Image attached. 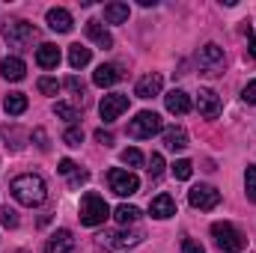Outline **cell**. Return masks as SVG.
Listing matches in <instances>:
<instances>
[{"label":"cell","instance_id":"obj_14","mask_svg":"<svg viewBox=\"0 0 256 253\" xmlns=\"http://www.w3.org/2000/svg\"><path fill=\"white\" fill-rule=\"evenodd\" d=\"M149 214L158 218V220L173 218V214H176V202H173V196H170V194H158V196L149 202Z\"/></svg>","mask_w":256,"mask_h":253},{"label":"cell","instance_id":"obj_2","mask_svg":"<svg viewBox=\"0 0 256 253\" xmlns=\"http://www.w3.org/2000/svg\"><path fill=\"white\" fill-rule=\"evenodd\" d=\"M212 238H214V244H218L220 253H242L244 244H248V238L242 236V230H236L230 220L212 224Z\"/></svg>","mask_w":256,"mask_h":253},{"label":"cell","instance_id":"obj_40","mask_svg":"<svg viewBox=\"0 0 256 253\" xmlns=\"http://www.w3.org/2000/svg\"><path fill=\"white\" fill-rule=\"evenodd\" d=\"M90 179V173L86 170H78V173H72V188H78V185H84Z\"/></svg>","mask_w":256,"mask_h":253},{"label":"cell","instance_id":"obj_41","mask_svg":"<svg viewBox=\"0 0 256 253\" xmlns=\"http://www.w3.org/2000/svg\"><path fill=\"white\" fill-rule=\"evenodd\" d=\"M248 51H250V57H254V60H256V36H254V39H250V45H248Z\"/></svg>","mask_w":256,"mask_h":253},{"label":"cell","instance_id":"obj_13","mask_svg":"<svg viewBox=\"0 0 256 253\" xmlns=\"http://www.w3.org/2000/svg\"><path fill=\"white\" fill-rule=\"evenodd\" d=\"M164 104H167V110H170V114L185 116V114L191 110V96H188L185 90H173V92H167V96H164Z\"/></svg>","mask_w":256,"mask_h":253},{"label":"cell","instance_id":"obj_3","mask_svg":"<svg viewBox=\"0 0 256 253\" xmlns=\"http://www.w3.org/2000/svg\"><path fill=\"white\" fill-rule=\"evenodd\" d=\"M110 218V206L104 202V196H98V194H84V200H80V224L84 226H102L104 220Z\"/></svg>","mask_w":256,"mask_h":253},{"label":"cell","instance_id":"obj_11","mask_svg":"<svg viewBox=\"0 0 256 253\" xmlns=\"http://www.w3.org/2000/svg\"><path fill=\"white\" fill-rule=\"evenodd\" d=\"M196 110L206 120H218L220 116V98H218V92L214 90H200L196 92Z\"/></svg>","mask_w":256,"mask_h":253},{"label":"cell","instance_id":"obj_25","mask_svg":"<svg viewBox=\"0 0 256 253\" xmlns=\"http://www.w3.org/2000/svg\"><path fill=\"white\" fill-rule=\"evenodd\" d=\"M114 218H116V224L128 226V224H134V220L140 218V208H137V206H128V202H122V206H116Z\"/></svg>","mask_w":256,"mask_h":253},{"label":"cell","instance_id":"obj_29","mask_svg":"<svg viewBox=\"0 0 256 253\" xmlns=\"http://www.w3.org/2000/svg\"><path fill=\"white\" fill-rule=\"evenodd\" d=\"M0 224H3L6 230H15V226H18V212L9 208V206H0Z\"/></svg>","mask_w":256,"mask_h":253},{"label":"cell","instance_id":"obj_19","mask_svg":"<svg viewBox=\"0 0 256 253\" xmlns=\"http://www.w3.org/2000/svg\"><path fill=\"white\" fill-rule=\"evenodd\" d=\"M0 74L6 80H24L27 66H24V60H18V57H6V60H0Z\"/></svg>","mask_w":256,"mask_h":253},{"label":"cell","instance_id":"obj_20","mask_svg":"<svg viewBox=\"0 0 256 253\" xmlns=\"http://www.w3.org/2000/svg\"><path fill=\"white\" fill-rule=\"evenodd\" d=\"M164 146L167 149H173V152H182L185 146H188V131L179 126L173 128H164Z\"/></svg>","mask_w":256,"mask_h":253},{"label":"cell","instance_id":"obj_42","mask_svg":"<svg viewBox=\"0 0 256 253\" xmlns=\"http://www.w3.org/2000/svg\"><path fill=\"white\" fill-rule=\"evenodd\" d=\"M18 253H27V250H18Z\"/></svg>","mask_w":256,"mask_h":253},{"label":"cell","instance_id":"obj_23","mask_svg":"<svg viewBox=\"0 0 256 253\" xmlns=\"http://www.w3.org/2000/svg\"><path fill=\"white\" fill-rule=\"evenodd\" d=\"M104 21L108 24H126L128 21V3H120V0L108 3L104 6Z\"/></svg>","mask_w":256,"mask_h":253},{"label":"cell","instance_id":"obj_24","mask_svg":"<svg viewBox=\"0 0 256 253\" xmlns=\"http://www.w3.org/2000/svg\"><path fill=\"white\" fill-rule=\"evenodd\" d=\"M90 60H92V51L84 48L80 42L68 48V66H72V68H84V66H90Z\"/></svg>","mask_w":256,"mask_h":253},{"label":"cell","instance_id":"obj_34","mask_svg":"<svg viewBox=\"0 0 256 253\" xmlns=\"http://www.w3.org/2000/svg\"><path fill=\"white\" fill-rule=\"evenodd\" d=\"M33 140H36V146H39L42 152H48V149H51V143H48V134H45L42 128H36V131H33Z\"/></svg>","mask_w":256,"mask_h":253},{"label":"cell","instance_id":"obj_38","mask_svg":"<svg viewBox=\"0 0 256 253\" xmlns=\"http://www.w3.org/2000/svg\"><path fill=\"white\" fill-rule=\"evenodd\" d=\"M66 86H68L72 92H78V96H84V80H80V78H74V74H72V78L66 80Z\"/></svg>","mask_w":256,"mask_h":253},{"label":"cell","instance_id":"obj_30","mask_svg":"<svg viewBox=\"0 0 256 253\" xmlns=\"http://www.w3.org/2000/svg\"><path fill=\"white\" fill-rule=\"evenodd\" d=\"M122 164H128V167H143V152L140 149H122Z\"/></svg>","mask_w":256,"mask_h":253},{"label":"cell","instance_id":"obj_8","mask_svg":"<svg viewBox=\"0 0 256 253\" xmlns=\"http://www.w3.org/2000/svg\"><path fill=\"white\" fill-rule=\"evenodd\" d=\"M188 202L194 208H200V212H212L220 202V190L212 188V185H196V188L188 190Z\"/></svg>","mask_w":256,"mask_h":253},{"label":"cell","instance_id":"obj_5","mask_svg":"<svg viewBox=\"0 0 256 253\" xmlns=\"http://www.w3.org/2000/svg\"><path fill=\"white\" fill-rule=\"evenodd\" d=\"M140 242H143L140 232H102L96 238V248L98 250H126V248H134Z\"/></svg>","mask_w":256,"mask_h":253},{"label":"cell","instance_id":"obj_4","mask_svg":"<svg viewBox=\"0 0 256 253\" xmlns=\"http://www.w3.org/2000/svg\"><path fill=\"white\" fill-rule=\"evenodd\" d=\"M158 131H164V122H161V116H158L155 110H140V114L128 122V134L137 137V140H149V137H155Z\"/></svg>","mask_w":256,"mask_h":253},{"label":"cell","instance_id":"obj_27","mask_svg":"<svg viewBox=\"0 0 256 253\" xmlns=\"http://www.w3.org/2000/svg\"><path fill=\"white\" fill-rule=\"evenodd\" d=\"M191 173H194V164L188 161V158H182V161H176V164H173V176H176L179 182H188V179H191Z\"/></svg>","mask_w":256,"mask_h":253},{"label":"cell","instance_id":"obj_6","mask_svg":"<svg viewBox=\"0 0 256 253\" xmlns=\"http://www.w3.org/2000/svg\"><path fill=\"white\" fill-rule=\"evenodd\" d=\"M108 182H110V190H114L116 196H131V194L140 190V179H137L134 173L122 170V167H114V170L108 173Z\"/></svg>","mask_w":256,"mask_h":253},{"label":"cell","instance_id":"obj_22","mask_svg":"<svg viewBox=\"0 0 256 253\" xmlns=\"http://www.w3.org/2000/svg\"><path fill=\"white\" fill-rule=\"evenodd\" d=\"M3 110H6L9 116H21V114L27 110V96H24V92H9V96L3 98Z\"/></svg>","mask_w":256,"mask_h":253},{"label":"cell","instance_id":"obj_31","mask_svg":"<svg viewBox=\"0 0 256 253\" xmlns=\"http://www.w3.org/2000/svg\"><path fill=\"white\" fill-rule=\"evenodd\" d=\"M39 92H45V96H57L60 92V80L57 78H39Z\"/></svg>","mask_w":256,"mask_h":253},{"label":"cell","instance_id":"obj_36","mask_svg":"<svg viewBox=\"0 0 256 253\" xmlns=\"http://www.w3.org/2000/svg\"><path fill=\"white\" fill-rule=\"evenodd\" d=\"M242 98H244L248 104H256V80H250V84L242 90Z\"/></svg>","mask_w":256,"mask_h":253},{"label":"cell","instance_id":"obj_37","mask_svg":"<svg viewBox=\"0 0 256 253\" xmlns=\"http://www.w3.org/2000/svg\"><path fill=\"white\" fill-rule=\"evenodd\" d=\"M57 170H60V173H63V176H72V173H78V164H74V161H72V158H63V161H60V167H57Z\"/></svg>","mask_w":256,"mask_h":253},{"label":"cell","instance_id":"obj_28","mask_svg":"<svg viewBox=\"0 0 256 253\" xmlns=\"http://www.w3.org/2000/svg\"><path fill=\"white\" fill-rule=\"evenodd\" d=\"M244 190H248V200L256 202V167L254 164H248V170H244Z\"/></svg>","mask_w":256,"mask_h":253},{"label":"cell","instance_id":"obj_12","mask_svg":"<svg viewBox=\"0 0 256 253\" xmlns=\"http://www.w3.org/2000/svg\"><path fill=\"white\" fill-rule=\"evenodd\" d=\"M161 86H164V78H161L158 72H149V74H143V78L137 80L134 96H137V98H155V96L161 92Z\"/></svg>","mask_w":256,"mask_h":253},{"label":"cell","instance_id":"obj_39","mask_svg":"<svg viewBox=\"0 0 256 253\" xmlns=\"http://www.w3.org/2000/svg\"><path fill=\"white\" fill-rule=\"evenodd\" d=\"M96 140H98V143H104V146H110V143H114V134H110V131H104V128H98V131H96Z\"/></svg>","mask_w":256,"mask_h":253},{"label":"cell","instance_id":"obj_21","mask_svg":"<svg viewBox=\"0 0 256 253\" xmlns=\"http://www.w3.org/2000/svg\"><path fill=\"white\" fill-rule=\"evenodd\" d=\"M120 80V68L110 63H102L98 68H96V74H92V84L96 86H114Z\"/></svg>","mask_w":256,"mask_h":253},{"label":"cell","instance_id":"obj_17","mask_svg":"<svg viewBox=\"0 0 256 253\" xmlns=\"http://www.w3.org/2000/svg\"><path fill=\"white\" fill-rule=\"evenodd\" d=\"M86 36L98 45V48H114V36L104 30V24L102 21H96V18H90L86 21Z\"/></svg>","mask_w":256,"mask_h":253},{"label":"cell","instance_id":"obj_10","mask_svg":"<svg viewBox=\"0 0 256 253\" xmlns=\"http://www.w3.org/2000/svg\"><path fill=\"white\" fill-rule=\"evenodd\" d=\"M200 68H202V74H220V68H224V51L214 42H208V45L200 48Z\"/></svg>","mask_w":256,"mask_h":253},{"label":"cell","instance_id":"obj_7","mask_svg":"<svg viewBox=\"0 0 256 253\" xmlns=\"http://www.w3.org/2000/svg\"><path fill=\"white\" fill-rule=\"evenodd\" d=\"M3 36H6V42L12 48H24L30 39H36V27L30 21H9L3 27Z\"/></svg>","mask_w":256,"mask_h":253},{"label":"cell","instance_id":"obj_15","mask_svg":"<svg viewBox=\"0 0 256 253\" xmlns=\"http://www.w3.org/2000/svg\"><path fill=\"white\" fill-rule=\"evenodd\" d=\"M72 250H74V238H72L68 230H57L45 244V253H72Z\"/></svg>","mask_w":256,"mask_h":253},{"label":"cell","instance_id":"obj_32","mask_svg":"<svg viewBox=\"0 0 256 253\" xmlns=\"http://www.w3.org/2000/svg\"><path fill=\"white\" fill-rule=\"evenodd\" d=\"M161 173H164V158L158 152H152V158H149V176L152 179H161Z\"/></svg>","mask_w":256,"mask_h":253},{"label":"cell","instance_id":"obj_16","mask_svg":"<svg viewBox=\"0 0 256 253\" xmlns=\"http://www.w3.org/2000/svg\"><path fill=\"white\" fill-rule=\"evenodd\" d=\"M48 27L54 30V33H68L72 30V15H68V9L63 6H54V9H48Z\"/></svg>","mask_w":256,"mask_h":253},{"label":"cell","instance_id":"obj_18","mask_svg":"<svg viewBox=\"0 0 256 253\" xmlns=\"http://www.w3.org/2000/svg\"><path fill=\"white\" fill-rule=\"evenodd\" d=\"M36 66H39V68H57V66H60V48L51 45V42L39 45V51H36Z\"/></svg>","mask_w":256,"mask_h":253},{"label":"cell","instance_id":"obj_33","mask_svg":"<svg viewBox=\"0 0 256 253\" xmlns=\"http://www.w3.org/2000/svg\"><path fill=\"white\" fill-rule=\"evenodd\" d=\"M54 114H57V116H63V120H68V122H74V120H78V110H74L72 104H66V102H57V104H54Z\"/></svg>","mask_w":256,"mask_h":253},{"label":"cell","instance_id":"obj_35","mask_svg":"<svg viewBox=\"0 0 256 253\" xmlns=\"http://www.w3.org/2000/svg\"><path fill=\"white\" fill-rule=\"evenodd\" d=\"M182 253H206V248L194 238H182Z\"/></svg>","mask_w":256,"mask_h":253},{"label":"cell","instance_id":"obj_26","mask_svg":"<svg viewBox=\"0 0 256 253\" xmlns=\"http://www.w3.org/2000/svg\"><path fill=\"white\" fill-rule=\"evenodd\" d=\"M63 143L66 146H72V149H78V146L84 143V131H80L78 126H68L63 131Z\"/></svg>","mask_w":256,"mask_h":253},{"label":"cell","instance_id":"obj_9","mask_svg":"<svg viewBox=\"0 0 256 253\" xmlns=\"http://www.w3.org/2000/svg\"><path fill=\"white\" fill-rule=\"evenodd\" d=\"M126 110H128V96H122V92H110V96H104L102 104H98V114H102L104 122L120 120Z\"/></svg>","mask_w":256,"mask_h":253},{"label":"cell","instance_id":"obj_1","mask_svg":"<svg viewBox=\"0 0 256 253\" xmlns=\"http://www.w3.org/2000/svg\"><path fill=\"white\" fill-rule=\"evenodd\" d=\"M12 196L21 202V206H42L45 202V196H48V188H45V182H42V176H33V173H27V176H18V179H12Z\"/></svg>","mask_w":256,"mask_h":253}]
</instances>
